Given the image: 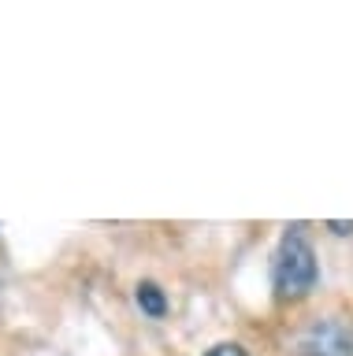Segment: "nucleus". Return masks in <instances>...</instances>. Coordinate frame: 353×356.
I'll return each instance as SVG.
<instances>
[{"mask_svg": "<svg viewBox=\"0 0 353 356\" xmlns=\"http://www.w3.org/2000/svg\"><path fill=\"white\" fill-rule=\"evenodd\" d=\"M272 282L283 300H297L316 286V252L301 227H286L272 264Z\"/></svg>", "mask_w": 353, "mask_h": 356, "instance_id": "nucleus-1", "label": "nucleus"}, {"mask_svg": "<svg viewBox=\"0 0 353 356\" xmlns=\"http://www.w3.org/2000/svg\"><path fill=\"white\" fill-rule=\"evenodd\" d=\"M301 349L313 356H353V338L342 323L331 319V323H320V327H313L305 334Z\"/></svg>", "mask_w": 353, "mask_h": 356, "instance_id": "nucleus-2", "label": "nucleus"}, {"mask_svg": "<svg viewBox=\"0 0 353 356\" xmlns=\"http://www.w3.org/2000/svg\"><path fill=\"white\" fill-rule=\"evenodd\" d=\"M327 227H331V230H335V234H353V222H335V219H331V222H327Z\"/></svg>", "mask_w": 353, "mask_h": 356, "instance_id": "nucleus-5", "label": "nucleus"}, {"mask_svg": "<svg viewBox=\"0 0 353 356\" xmlns=\"http://www.w3.org/2000/svg\"><path fill=\"white\" fill-rule=\"evenodd\" d=\"M301 356H313V353H301Z\"/></svg>", "mask_w": 353, "mask_h": 356, "instance_id": "nucleus-6", "label": "nucleus"}, {"mask_svg": "<svg viewBox=\"0 0 353 356\" xmlns=\"http://www.w3.org/2000/svg\"><path fill=\"white\" fill-rule=\"evenodd\" d=\"M134 297H138L141 312H146V316H152V319H160L164 312H168V300H164V293H160L157 282H138Z\"/></svg>", "mask_w": 353, "mask_h": 356, "instance_id": "nucleus-3", "label": "nucleus"}, {"mask_svg": "<svg viewBox=\"0 0 353 356\" xmlns=\"http://www.w3.org/2000/svg\"><path fill=\"white\" fill-rule=\"evenodd\" d=\"M205 356H249V353L242 349V345H230V341H227V345H212Z\"/></svg>", "mask_w": 353, "mask_h": 356, "instance_id": "nucleus-4", "label": "nucleus"}]
</instances>
